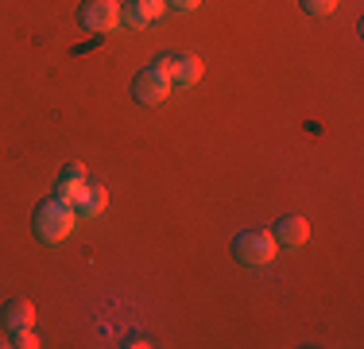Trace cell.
<instances>
[{"mask_svg": "<svg viewBox=\"0 0 364 349\" xmlns=\"http://www.w3.org/2000/svg\"><path fill=\"white\" fill-rule=\"evenodd\" d=\"M74 225H77V209L70 202H63V198L43 202L39 214H36V233H39V241H47V244L66 241L74 233Z\"/></svg>", "mask_w": 364, "mask_h": 349, "instance_id": "obj_1", "label": "cell"}, {"mask_svg": "<svg viewBox=\"0 0 364 349\" xmlns=\"http://www.w3.org/2000/svg\"><path fill=\"white\" fill-rule=\"evenodd\" d=\"M275 237L267 229H245V233H237V241H232V256L240 260V264H248V268H264V264H272V256H275Z\"/></svg>", "mask_w": 364, "mask_h": 349, "instance_id": "obj_2", "label": "cell"}, {"mask_svg": "<svg viewBox=\"0 0 364 349\" xmlns=\"http://www.w3.org/2000/svg\"><path fill=\"white\" fill-rule=\"evenodd\" d=\"M77 20H82L85 31L112 35L120 28V4L117 0H85V4L77 8Z\"/></svg>", "mask_w": 364, "mask_h": 349, "instance_id": "obj_3", "label": "cell"}, {"mask_svg": "<svg viewBox=\"0 0 364 349\" xmlns=\"http://www.w3.org/2000/svg\"><path fill=\"white\" fill-rule=\"evenodd\" d=\"M171 90H175V85H171V78L163 74L159 66L140 70V74H136V82H132V98L140 101V105H163V101L171 98Z\"/></svg>", "mask_w": 364, "mask_h": 349, "instance_id": "obj_4", "label": "cell"}, {"mask_svg": "<svg viewBox=\"0 0 364 349\" xmlns=\"http://www.w3.org/2000/svg\"><path fill=\"white\" fill-rule=\"evenodd\" d=\"M155 66L171 78V85H182V90L202 78V58H194V55H167V58H159Z\"/></svg>", "mask_w": 364, "mask_h": 349, "instance_id": "obj_5", "label": "cell"}, {"mask_svg": "<svg viewBox=\"0 0 364 349\" xmlns=\"http://www.w3.org/2000/svg\"><path fill=\"white\" fill-rule=\"evenodd\" d=\"M163 12H167V0H128L120 20H124L128 28H147V24H155Z\"/></svg>", "mask_w": 364, "mask_h": 349, "instance_id": "obj_6", "label": "cell"}, {"mask_svg": "<svg viewBox=\"0 0 364 349\" xmlns=\"http://www.w3.org/2000/svg\"><path fill=\"white\" fill-rule=\"evenodd\" d=\"M275 244H283V249H302V244L310 241V225L306 217H279V225H275Z\"/></svg>", "mask_w": 364, "mask_h": 349, "instance_id": "obj_7", "label": "cell"}, {"mask_svg": "<svg viewBox=\"0 0 364 349\" xmlns=\"http://www.w3.org/2000/svg\"><path fill=\"white\" fill-rule=\"evenodd\" d=\"M70 206L77 209V217H97V214H105L109 194H105V187H90V182H85V187L77 190V198H74Z\"/></svg>", "mask_w": 364, "mask_h": 349, "instance_id": "obj_8", "label": "cell"}, {"mask_svg": "<svg viewBox=\"0 0 364 349\" xmlns=\"http://www.w3.org/2000/svg\"><path fill=\"white\" fill-rule=\"evenodd\" d=\"M82 187H85V167L82 163H66L63 174H58V198H63V202H74Z\"/></svg>", "mask_w": 364, "mask_h": 349, "instance_id": "obj_9", "label": "cell"}, {"mask_svg": "<svg viewBox=\"0 0 364 349\" xmlns=\"http://www.w3.org/2000/svg\"><path fill=\"white\" fill-rule=\"evenodd\" d=\"M4 322H8V330H28V326H36V307H31L28 299H12L4 307Z\"/></svg>", "mask_w": 364, "mask_h": 349, "instance_id": "obj_10", "label": "cell"}, {"mask_svg": "<svg viewBox=\"0 0 364 349\" xmlns=\"http://www.w3.org/2000/svg\"><path fill=\"white\" fill-rule=\"evenodd\" d=\"M8 345H16V349H39V338H36V330H12V342Z\"/></svg>", "mask_w": 364, "mask_h": 349, "instance_id": "obj_11", "label": "cell"}, {"mask_svg": "<svg viewBox=\"0 0 364 349\" xmlns=\"http://www.w3.org/2000/svg\"><path fill=\"white\" fill-rule=\"evenodd\" d=\"M302 4V12H310V16H329L337 8V0H299Z\"/></svg>", "mask_w": 364, "mask_h": 349, "instance_id": "obj_12", "label": "cell"}, {"mask_svg": "<svg viewBox=\"0 0 364 349\" xmlns=\"http://www.w3.org/2000/svg\"><path fill=\"white\" fill-rule=\"evenodd\" d=\"M202 0H167V8H182V12H194Z\"/></svg>", "mask_w": 364, "mask_h": 349, "instance_id": "obj_13", "label": "cell"}]
</instances>
